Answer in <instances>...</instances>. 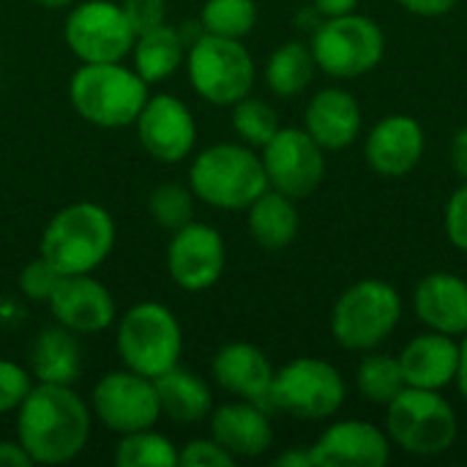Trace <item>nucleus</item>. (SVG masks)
<instances>
[{
  "instance_id": "f257e3e1",
  "label": "nucleus",
  "mask_w": 467,
  "mask_h": 467,
  "mask_svg": "<svg viewBox=\"0 0 467 467\" xmlns=\"http://www.w3.org/2000/svg\"><path fill=\"white\" fill-rule=\"evenodd\" d=\"M90 405L57 383H36L16 410V441L33 465H66L77 460L90 441Z\"/></svg>"
},
{
  "instance_id": "f03ea898",
  "label": "nucleus",
  "mask_w": 467,
  "mask_h": 467,
  "mask_svg": "<svg viewBox=\"0 0 467 467\" xmlns=\"http://www.w3.org/2000/svg\"><path fill=\"white\" fill-rule=\"evenodd\" d=\"M194 197L219 211H246L265 189L263 159L244 142H219L200 150L189 167Z\"/></svg>"
},
{
  "instance_id": "7ed1b4c3",
  "label": "nucleus",
  "mask_w": 467,
  "mask_h": 467,
  "mask_svg": "<svg viewBox=\"0 0 467 467\" xmlns=\"http://www.w3.org/2000/svg\"><path fill=\"white\" fill-rule=\"evenodd\" d=\"M148 82L123 60L118 63H82L71 82V107L82 120L99 129L134 126L137 115L148 101Z\"/></svg>"
},
{
  "instance_id": "20e7f679",
  "label": "nucleus",
  "mask_w": 467,
  "mask_h": 467,
  "mask_svg": "<svg viewBox=\"0 0 467 467\" xmlns=\"http://www.w3.org/2000/svg\"><path fill=\"white\" fill-rule=\"evenodd\" d=\"M386 435L410 457H441L460 435V419L443 391L405 386L386 408Z\"/></svg>"
},
{
  "instance_id": "39448f33",
  "label": "nucleus",
  "mask_w": 467,
  "mask_h": 467,
  "mask_svg": "<svg viewBox=\"0 0 467 467\" xmlns=\"http://www.w3.org/2000/svg\"><path fill=\"white\" fill-rule=\"evenodd\" d=\"M115 246V222L99 202H74L57 211L41 235V254L63 274L96 271Z\"/></svg>"
},
{
  "instance_id": "423d86ee",
  "label": "nucleus",
  "mask_w": 467,
  "mask_h": 467,
  "mask_svg": "<svg viewBox=\"0 0 467 467\" xmlns=\"http://www.w3.org/2000/svg\"><path fill=\"white\" fill-rule=\"evenodd\" d=\"M402 296L391 282L358 279L331 309V337L348 353L378 350L402 320Z\"/></svg>"
},
{
  "instance_id": "0eeeda50",
  "label": "nucleus",
  "mask_w": 467,
  "mask_h": 467,
  "mask_svg": "<svg viewBox=\"0 0 467 467\" xmlns=\"http://www.w3.org/2000/svg\"><path fill=\"white\" fill-rule=\"evenodd\" d=\"M309 49L315 55L317 71L326 77L339 82L358 79L383 63L386 33L372 16L353 11L323 19L309 38Z\"/></svg>"
},
{
  "instance_id": "6e6552de",
  "label": "nucleus",
  "mask_w": 467,
  "mask_h": 467,
  "mask_svg": "<svg viewBox=\"0 0 467 467\" xmlns=\"http://www.w3.org/2000/svg\"><path fill=\"white\" fill-rule=\"evenodd\" d=\"M115 342L123 367L150 380L178 367L183 353V331L178 317L156 301H142L126 309L118 323Z\"/></svg>"
},
{
  "instance_id": "1a4fd4ad",
  "label": "nucleus",
  "mask_w": 467,
  "mask_h": 467,
  "mask_svg": "<svg viewBox=\"0 0 467 467\" xmlns=\"http://www.w3.org/2000/svg\"><path fill=\"white\" fill-rule=\"evenodd\" d=\"M183 63L194 93L213 107H233L252 93L257 79L254 57L238 38L202 33L186 49Z\"/></svg>"
},
{
  "instance_id": "9d476101",
  "label": "nucleus",
  "mask_w": 467,
  "mask_h": 467,
  "mask_svg": "<svg viewBox=\"0 0 467 467\" xmlns=\"http://www.w3.org/2000/svg\"><path fill=\"white\" fill-rule=\"evenodd\" d=\"M348 397V383L342 372L312 356L287 361L274 372L271 408L282 410L301 421H326L334 419Z\"/></svg>"
},
{
  "instance_id": "9b49d317",
  "label": "nucleus",
  "mask_w": 467,
  "mask_h": 467,
  "mask_svg": "<svg viewBox=\"0 0 467 467\" xmlns=\"http://www.w3.org/2000/svg\"><path fill=\"white\" fill-rule=\"evenodd\" d=\"M63 38L79 63H118L131 55L137 36L120 3L85 0L68 11Z\"/></svg>"
},
{
  "instance_id": "f8f14e48",
  "label": "nucleus",
  "mask_w": 467,
  "mask_h": 467,
  "mask_svg": "<svg viewBox=\"0 0 467 467\" xmlns=\"http://www.w3.org/2000/svg\"><path fill=\"white\" fill-rule=\"evenodd\" d=\"M268 189H276L293 200L315 194L326 178V150L309 137L306 129L282 126L260 148Z\"/></svg>"
},
{
  "instance_id": "ddd939ff",
  "label": "nucleus",
  "mask_w": 467,
  "mask_h": 467,
  "mask_svg": "<svg viewBox=\"0 0 467 467\" xmlns=\"http://www.w3.org/2000/svg\"><path fill=\"white\" fill-rule=\"evenodd\" d=\"M90 413L99 424L115 435H129L137 430L156 427L161 419L156 386L150 378L131 369L107 372L90 394Z\"/></svg>"
},
{
  "instance_id": "4468645a",
  "label": "nucleus",
  "mask_w": 467,
  "mask_h": 467,
  "mask_svg": "<svg viewBox=\"0 0 467 467\" xmlns=\"http://www.w3.org/2000/svg\"><path fill=\"white\" fill-rule=\"evenodd\" d=\"M227 263L224 238L219 230L202 222H189L175 230L167 244V274L186 293H202L213 287Z\"/></svg>"
},
{
  "instance_id": "2eb2a0df",
  "label": "nucleus",
  "mask_w": 467,
  "mask_h": 467,
  "mask_svg": "<svg viewBox=\"0 0 467 467\" xmlns=\"http://www.w3.org/2000/svg\"><path fill=\"white\" fill-rule=\"evenodd\" d=\"M134 129L145 153L164 164L183 161L197 142V120L192 109L170 93L148 96Z\"/></svg>"
},
{
  "instance_id": "dca6fc26",
  "label": "nucleus",
  "mask_w": 467,
  "mask_h": 467,
  "mask_svg": "<svg viewBox=\"0 0 467 467\" xmlns=\"http://www.w3.org/2000/svg\"><path fill=\"white\" fill-rule=\"evenodd\" d=\"M391 441L383 427L364 419L334 421L309 446L315 467H383L391 460Z\"/></svg>"
},
{
  "instance_id": "f3484780",
  "label": "nucleus",
  "mask_w": 467,
  "mask_h": 467,
  "mask_svg": "<svg viewBox=\"0 0 467 467\" xmlns=\"http://www.w3.org/2000/svg\"><path fill=\"white\" fill-rule=\"evenodd\" d=\"M427 153V131L419 118L391 112L380 118L364 140V159L383 178L410 175Z\"/></svg>"
},
{
  "instance_id": "a211bd4d",
  "label": "nucleus",
  "mask_w": 467,
  "mask_h": 467,
  "mask_svg": "<svg viewBox=\"0 0 467 467\" xmlns=\"http://www.w3.org/2000/svg\"><path fill=\"white\" fill-rule=\"evenodd\" d=\"M47 304L55 323L74 334H99L115 323V301L90 274L63 276Z\"/></svg>"
},
{
  "instance_id": "6ab92c4d",
  "label": "nucleus",
  "mask_w": 467,
  "mask_h": 467,
  "mask_svg": "<svg viewBox=\"0 0 467 467\" xmlns=\"http://www.w3.org/2000/svg\"><path fill=\"white\" fill-rule=\"evenodd\" d=\"M304 129L323 150H348L364 129L361 101L345 88H323L306 101Z\"/></svg>"
},
{
  "instance_id": "aec40b11",
  "label": "nucleus",
  "mask_w": 467,
  "mask_h": 467,
  "mask_svg": "<svg viewBox=\"0 0 467 467\" xmlns=\"http://www.w3.org/2000/svg\"><path fill=\"white\" fill-rule=\"evenodd\" d=\"M274 364L271 358L249 342H230L224 345L213 361L211 375L227 394L254 402L260 408H271V386H274Z\"/></svg>"
},
{
  "instance_id": "412c9836",
  "label": "nucleus",
  "mask_w": 467,
  "mask_h": 467,
  "mask_svg": "<svg viewBox=\"0 0 467 467\" xmlns=\"http://www.w3.org/2000/svg\"><path fill=\"white\" fill-rule=\"evenodd\" d=\"M416 320L438 334L462 337L467 331V279L451 271H432L413 287Z\"/></svg>"
},
{
  "instance_id": "4be33fe9",
  "label": "nucleus",
  "mask_w": 467,
  "mask_h": 467,
  "mask_svg": "<svg viewBox=\"0 0 467 467\" xmlns=\"http://www.w3.org/2000/svg\"><path fill=\"white\" fill-rule=\"evenodd\" d=\"M211 438L235 460H257L274 446V427L265 408L238 400L211 410Z\"/></svg>"
},
{
  "instance_id": "5701e85b",
  "label": "nucleus",
  "mask_w": 467,
  "mask_h": 467,
  "mask_svg": "<svg viewBox=\"0 0 467 467\" xmlns=\"http://www.w3.org/2000/svg\"><path fill=\"white\" fill-rule=\"evenodd\" d=\"M397 358H400V367H402L408 386L443 391V389L454 386V380H457L460 339L427 328L424 334H416L400 350Z\"/></svg>"
},
{
  "instance_id": "b1692460",
  "label": "nucleus",
  "mask_w": 467,
  "mask_h": 467,
  "mask_svg": "<svg viewBox=\"0 0 467 467\" xmlns=\"http://www.w3.org/2000/svg\"><path fill=\"white\" fill-rule=\"evenodd\" d=\"M153 386H156L161 416L181 424V427L200 424L213 410L211 386L189 369L172 367L164 375L153 378Z\"/></svg>"
},
{
  "instance_id": "393cba45",
  "label": "nucleus",
  "mask_w": 467,
  "mask_h": 467,
  "mask_svg": "<svg viewBox=\"0 0 467 467\" xmlns=\"http://www.w3.org/2000/svg\"><path fill=\"white\" fill-rule=\"evenodd\" d=\"M246 227L252 241L265 252H282L287 249L301 230V213L296 208V200L265 189L249 208H246Z\"/></svg>"
},
{
  "instance_id": "a878e982",
  "label": "nucleus",
  "mask_w": 467,
  "mask_h": 467,
  "mask_svg": "<svg viewBox=\"0 0 467 467\" xmlns=\"http://www.w3.org/2000/svg\"><path fill=\"white\" fill-rule=\"evenodd\" d=\"M82 372V348L74 331L63 326L44 328L30 345V375L36 383L74 386Z\"/></svg>"
},
{
  "instance_id": "bb28decb",
  "label": "nucleus",
  "mask_w": 467,
  "mask_h": 467,
  "mask_svg": "<svg viewBox=\"0 0 467 467\" xmlns=\"http://www.w3.org/2000/svg\"><path fill=\"white\" fill-rule=\"evenodd\" d=\"M131 60H134V71L148 85H156L178 71V66L186 60V47H183L181 33L164 22L134 38Z\"/></svg>"
},
{
  "instance_id": "cd10ccee",
  "label": "nucleus",
  "mask_w": 467,
  "mask_h": 467,
  "mask_svg": "<svg viewBox=\"0 0 467 467\" xmlns=\"http://www.w3.org/2000/svg\"><path fill=\"white\" fill-rule=\"evenodd\" d=\"M317 74V63H315V55L309 49V44L304 41H285L279 44L268 60H265V85L274 96L279 99H296L301 96L312 79Z\"/></svg>"
},
{
  "instance_id": "c85d7f7f",
  "label": "nucleus",
  "mask_w": 467,
  "mask_h": 467,
  "mask_svg": "<svg viewBox=\"0 0 467 467\" xmlns=\"http://www.w3.org/2000/svg\"><path fill=\"white\" fill-rule=\"evenodd\" d=\"M405 375L400 367L397 356L369 350L361 364L356 367V391L378 408H386L402 389H405Z\"/></svg>"
},
{
  "instance_id": "c756f323",
  "label": "nucleus",
  "mask_w": 467,
  "mask_h": 467,
  "mask_svg": "<svg viewBox=\"0 0 467 467\" xmlns=\"http://www.w3.org/2000/svg\"><path fill=\"white\" fill-rule=\"evenodd\" d=\"M115 465L118 467H175L178 451L172 441L153 427L120 435L115 446Z\"/></svg>"
},
{
  "instance_id": "7c9ffc66",
  "label": "nucleus",
  "mask_w": 467,
  "mask_h": 467,
  "mask_svg": "<svg viewBox=\"0 0 467 467\" xmlns=\"http://www.w3.org/2000/svg\"><path fill=\"white\" fill-rule=\"evenodd\" d=\"M200 25H202V33L244 41L257 25V3L254 0H205L200 11Z\"/></svg>"
},
{
  "instance_id": "2f4dec72",
  "label": "nucleus",
  "mask_w": 467,
  "mask_h": 467,
  "mask_svg": "<svg viewBox=\"0 0 467 467\" xmlns=\"http://www.w3.org/2000/svg\"><path fill=\"white\" fill-rule=\"evenodd\" d=\"M230 120H233L235 137H238L244 145L254 148V150H260V148L282 129L279 112H276L265 99H257V96H252V93L233 104V118H230Z\"/></svg>"
},
{
  "instance_id": "473e14b6",
  "label": "nucleus",
  "mask_w": 467,
  "mask_h": 467,
  "mask_svg": "<svg viewBox=\"0 0 467 467\" xmlns=\"http://www.w3.org/2000/svg\"><path fill=\"white\" fill-rule=\"evenodd\" d=\"M194 192L192 186H183V183H175V181H167V183H159L150 197H148V211L153 216V222L170 233L186 227L189 222H194Z\"/></svg>"
},
{
  "instance_id": "72a5a7b5",
  "label": "nucleus",
  "mask_w": 467,
  "mask_h": 467,
  "mask_svg": "<svg viewBox=\"0 0 467 467\" xmlns=\"http://www.w3.org/2000/svg\"><path fill=\"white\" fill-rule=\"evenodd\" d=\"M60 279H63V274L44 254H38L36 260H30L22 268V274H19V290L30 301H49V296L55 293V287L60 285Z\"/></svg>"
},
{
  "instance_id": "f704fd0d",
  "label": "nucleus",
  "mask_w": 467,
  "mask_h": 467,
  "mask_svg": "<svg viewBox=\"0 0 467 467\" xmlns=\"http://www.w3.org/2000/svg\"><path fill=\"white\" fill-rule=\"evenodd\" d=\"M36 386L30 369L16 361L0 358V413H14Z\"/></svg>"
},
{
  "instance_id": "c9c22d12",
  "label": "nucleus",
  "mask_w": 467,
  "mask_h": 467,
  "mask_svg": "<svg viewBox=\"0 0 467 467\" xmlns=\"http://www.w3.org/2000/svg\"><path fill=\"white\" fill-rule=\"evenodd\" d=\"M443 230L449 244L467 254V181H462L446 200L443 208Z\"/></svg>"
},
{
  "instance_id": "e433bc0d",
  "label": "nucleus",
  "mask_w": 467,
  "mask_h": 467,
  "mask_svg": "<svg viewBox=\"0 0 467 467\" xmlns=\"http://www.w3.org/2000/svg\"><path fill=\"white\" fill-rule=\"evenodd\" d=\"M238 462L227 449H222L213 438H197L189 441L178 451V465L181 467H233Z\"/></svg>"
},
{
  "instance_id": "4c0bfd02",
  "label": "nucleus",
  "mask_w": 467,
  "mask_h": 467,
  "mask_svg": "<svg viewBox=\"0 0 467 467\" xmlns=\"http://www.w3.org/2000/svg\"><path fill=\"white\" fill-rule=\"evenodd\" d=\"M120 5L134 36L167 22V0H123Z\"/></svg>"
},
{
  "instance_id": "58836bf2",
  "label": "nucleus",
  "mask_w": 467,
  "mask_h": 467,
  "mask_svg": "<svg viewBox=\"0 0 467 467\" xmlns=\"http://www.w3.org/2000/svg\"><path fill=\"white\" fill-rule=\"evenodd\" d=\"M397 3L413 16L435 19V16H446L449 11H454L460 0H397Z\"/></svg>"
},
{
  "instance_id": "ea45409f",
  "label": "nucleus",
  "mask_w": 467,
  "mask_h": 467,
  "mask_svg": "<svg viewBox=\"0 0 467 467\" xmlns=\"http://www.w3.org/2000/svg\"><path fill=\"white\" fill-rule=\"evenodd\" d=\"M449 164L460 181H467V126L457 129L449 142Z\"/></svg>"
},
{
  "instance_id": "a19ab883",
  "label": "nucleus",
  "mask_w": 467,
  "mask_h": 467,
  "mask_svg": "<svg viewBox=\"0 0 467 467\" xmlns=\"http://www.w3.org/2000/svg\"><path fill=\"white\" fill-rule=\"evenodd\" d=\"M0 467H33V460L19 441H0Z\"/></svg>"
},
{
  "instance_id": "79ce46f5",
  "label": "nucleus",
  "mask_w": 467,
  "mask_h": 467,
  "mask_svg": "<svg viewBox=\"0 0 467 467\" xmlns=\"http://www.w3.org/2000/svg\"><path fill=\"white\" fill-rule=\"evenodd\" d=\"M361 0H312V11L320 14L323 19H331V16H345V14H353L358 8Z\"/></svg>"
},
{
  "instance_id": "37998d69",
  "label": "nucleus",
  "mask_w": 467,
  "mask_h": 467,
  "mask_svg": "<svg viewBox=\"0 0 467 467\" xmlns=\"http://www.w3.org/2000/svg\"><path fill=\"white\" fill-rule=\"evenodd\" d=\"M274 462L279 467H315L312 465L309 449H287V451H282Z\"/></svg>"
},
{
  "instance_id": "c03bdc74",
  "label": "nucleus",
  "mask_w": 467,
  "mask_h": 467,
  "mask_svg": "<svg viewBox=\"0 0 467 467\" xmlns=\"http://www.w3.org/2000/svg\"><path fill=\"white\" fill-rule=\"evenodd\" d=\"M454 386L460 389L462 400L467 402V331L460 337V367H457V380Z\"/></svg>"
},
{
  "instance_id": "a18cd8bd",
  "label": "nucleus",
  "mask_w": 467,
  "mask_h": 467,
  "mask_svg": "<svg viewBox=\"0 0 467 467\" xmlns=\"http://www.w3.org/2000/svg\"><path fill=\"white\" fill-rule=\"evenodd\" d=\"M38 5H44V8H66V5H71L74 0H36Z\"/></svg>"
}]
</instances>
